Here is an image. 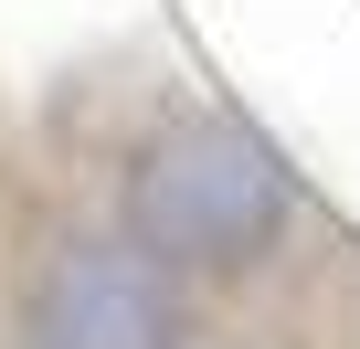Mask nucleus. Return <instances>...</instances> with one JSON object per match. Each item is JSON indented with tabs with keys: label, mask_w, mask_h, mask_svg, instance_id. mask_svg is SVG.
<instances>
[{
	"label": "nucleus",
	"mask_w": 360,
	"mask_h": 349,
	"mask_svg": "<svg viewBox=\"0 0 360 349\" xmlns=\"http://www.w3.org/2000/svg\"><path fill=\"white\" fill-rule=\"evenodd\" d=\"M286 223H297L286 159L223 106L159 117L127 159V233L169 254L180 275H244L286 244Z\"/></svg>",
	"instance_id": "f257e3e1"
},
{
	"label": "nucleus",
	"mask_w": 360,
	"mask_h": 349,
	"mask_svg": "<svg viewBox=\"0 0 360 349\" xmlns=\"http://www.w3.org/2000/svg\"><path fill=\"white\" fill-rule=\"evenodd\" d=\"M22 349H191V275L106 223H53L22 254Z\"/></svg>",
	"instance_id": "f03ea898"
}]
</instances>
